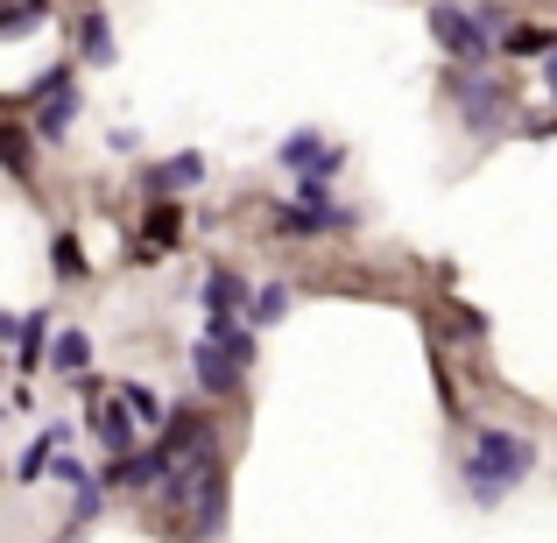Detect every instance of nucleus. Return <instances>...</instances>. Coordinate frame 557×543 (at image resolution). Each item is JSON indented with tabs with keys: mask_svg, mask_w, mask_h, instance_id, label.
I'll list each match as a JSON object with an SVG mask.
<instances>
[{
	"mask_svg": "<svg viewBox=\"0 0 557 543\" xmlns=\"http://www.w3.org/2000/svg\"><path fill=\"white\" fill-rule=\"evenodd\" d=\"M508 57H557V28L544 22H508Z\"/></svg>",
	"mask_w": 557,
	"mask_h": 543,
	"instance_id": "nucleus-10",
	"label": "nucleus"
},
{
	"mask_svg": "<svg viewBox=\"0 0 557 543\" xmlns=\"http://www.w3.org/2000/svg\"><path fill=\"white\" fill-rule=\"evenodd\" d=\"M247 318H255V325H283V318H289V289H283V283L255 289V304H247Z\"/></svg>",
	"mask_w": 557,
	"mask_h": 543,
	"instance_id": "nucleus-14",
	"label": "nucleus"
},
{
	"mask_svg": "<svg viewBox=\"0 0 557 543\" xmlns=\"http://www.w3.org/2000/svg\"><path fill=\"white\" fill-rule=\"evenodd\" d=\"M28 92L42 99V113H36V135L42 141H64V127L78 121V85H71V64H57V71H42Z\"/></svg>",
	"mask_w": 557,
	"mask_h": 543,
	"instance_id": "nucleus-4",
	"label": "nucleus"
},
{
	"mask_svg": "<svg viewBox=\"0 0 557 543\" xmlns=\"http://www.w3.org/2000/svg\"><path fill=\"white\" fill-rule=\"evenodd\" d=\"M177 233H184V205L177 198L149 205V261H156V247H177Z\"/></svg>",
	"mask_w": 557,
	"mask_h": 543,
	"instance_id": "nucleus-11",
	"label": "nucleus"
},
{
	"mask_svg": "<svg viewBox=\"0 0 557 543\" xmlns=\"http://www.w3.org/2000/svg\"><path fill=\"white\" fill-rule=\"evenodd\" d=\"M121 403H127V409H135V417H141V423H170V417H163V403H156V395H149V388H141V381H127V388H121Z\"/></svg>",
	"mask_w": 557,
	"mask_h": 543,
	"instance_id": "nucleus-19",
	"label": "nucleus"
},
{
	"mask_svg": "<svg viewBox=\"0 0 557 543\" xmlns=\"http://www.w3.org/2000/svg\"><path fill=\"white\" fill-rule=\"evenodd\" d=\"M78 50H85V64H113V36H107V14H85V22H78Z\"/></svg>",
	"mask_w": 557,
	"mask_h": 543,
	"instance_id": "nucleus-13",
	"label": "nucleus"
},
{
	"mask_svg": "<svg viewBox=\"0 0 557 543\" xmlns=\"http://www.w3.org/2000/svg\"><path fill=\"white\" fill-rule=\"evenodd\" d=\"M50 367H57L64 381H85V367H92V340H85L78 325H64V332L50 340Z\"/></svg>",
	"mask_w": 557,
	"mask_h": 543,
	"instance_id": "nucleus-9",
	"label": "nucleus"
},
{
	"mask_svg": "<svg viewBox=\"0 0 557 543\" xmlns=\"http://www.w3.org/2000/svg\"><path fill=\"white\" fill-rule=\"evenodd\" d=\"M198 177H205V156H170V163L156 170V184H163V190H190Z\"/></svg>",
	"mask_w": 557,
	"mask_h": 543,
	"instance_id": "nucleus-15",
	"label": "nucleus"
},
{
	"mask_svg": "<svg viewBox=\"0 0 557 543\" xmlns=\"http://www.w3.org/2000/svg\"><path fill=\"white\" fill-rule=\"evenodd\" d=\"M22 8H36V14H42V8H50V0H22Z\"/></svg>",
	"mask_w": 557,
	"mask_h": 543,
	"instance_id": "nucleus-23",
	"label": "nucleus"
},
{
	"mask_svg": "<svg viewBox=\"0 0 557 543\" xmlns=\"http://www.w3.org/2000/svg\"><path fill=\"white\" fill-rule=\"evenodd\" d=\"M275 226L283 233H332V219H318L311 205H275Z\"/></svg>",
	"mask_w": 557,
	"mask_h": 543,
	"instance_id": "nucleus-16",
	"label": "nucleus"
},
{
	"mask_svg": "<svg viewBox=\"0 0 557 543\" xmlns=\"http://www.w3.org/2000/svg\"><path fill=\"white\" fill-rule=\"evenodd\" d=\"M190 360H198V388L205 395H233V388H240V374H247V367L233 360L219 340H198V354H190Z\"/></svg>",
	"mask_w": 557,
	"mask_h": 543,
	"instance_id": "nucleus-8",
	"label": "nucleus"
},
{
	"mask_svg": "<svg viewBox=\"0 0 557 543\" xmlns=\"http://www.w3.org/2000/svg\"><path fill=\"white\" fill-rule=\"evenodd\" d=\"M530 466H536V445L522 431H480L473 452H466V488H473L480 508H494L516 480H530Z\"/></svg>",
	"mask_w": 557,
	"mask_h": 543,
	"instance_id": "nucleus-2",
	"label": "nucleus"
},
{
	"mask_svg": "<svg viewBox=\"0 0 557 543\" xmlns=\"http://www.w3.org/2000/svg\"><path fill=\"white\" fill-rule=\"evenodd\" d=\"M423 22H431V36L445 42V50L459 57V64H480V57L502 50V36H487V22H480V14H466V8H451V0H437V8L423 14Z\"/></svg>",
	"mask_w": 557,
	"mask_h": 543,
	"instance_id": "nucleus-3",
	"label": "nucleus"
},
{
	"mask_svg": "<svg viewBox=\"0 0 557 543\" xmlns=\"http://www.w3.org/2000/svg\"><path fill=\"white\" fill-rule=\"evenodd\" d=\"M451 99H459V113L473 127H502L508 107H516V92L502 78H473V71H451Z\"/></svg>",
	"mask_w": 557,
	"mask_h": 543,
	"instance_id": "nucleus-5",
	"label": "nucleus"
},
{
	"mask_svg": "<svg viewBox=\"0 0 557 543\" xmlns=\"http://www.w3.org/2000/svg\"><path fill=\"white\" fill-rule=\"evenodd\" d=\"M163 502H170V516L184 522L190 536H219L226 530V459H219V445L205 437L198 452H184L177 466H170V480H163Z\"/></svg>",
	"mask_w": 557,
	"mask_h": 543,
	"instance_id": "nucleus-1",
	"label": "nucleus"
},
{
	"mask_svg": "<svg viewBox=\"0 0 557 543\" xmlns=\"http://www.w3.org/2000/svg\"><path fill=\"white\" fill-rule=\"evenodd\" d=\"M240 304H247V283L233 269L205 275V340H233L240 332Z\"/></svg>",
	"mask_w": 557,
	"mask_h": 543,
	"instance_id": "nucleus-6",
	"label": "nucleus"
},
{
	"mask_svg": "<svg viewBox=\"0 0 557 543\" xmlns=\"http://www.w3.org/2000/svg\"><path fill=\"white\" fill-rule=\"evenodd\" d=\"M451 325H459L466 340H480V332H487V318H480V311H466V304H451Z\"/></svg>",
	"mask_w": 557,
	"mask_h": 543,
	"instance_id": "nucleus-21",
	"label": "nucleus"
},
{
	"mask_svg": "<svg viewBox=\"0 0 557 543\" xmlns=\"http://www.w3.org/2000/svg\"><path fill=\"white\" fill-rule=\"evenodd\" d=\"M28 141H42V135H28V127H0V156H8L14 177H28Z\"/></svg>",
	"mask_w": 557,
	"mask_h": 543,
	"instance_id": "nucleus-17",
	"label": "nucleus"
},
{
	"mask_svg": "<svg viewBox=\"0 0 557 543\" xmlns=\"http://www.w3.org/2000/svg\"><path fill=\"white\" fill-rule=\"evenodd\" d=\"M42 332H50V318H42V311H28L22 332H14V360H22V374H36V367H42Z\"/></svg>",
	"mask_w": 557,
	"mask_h": 543,
	"instance_id": "nucleus-12",
	"label": "nucleus"
},
{
	"mask_svg": "<svg viewBox=\"0 0 557 543\" xmlns=\"http://www.w3.org/2000/svg\"><path fill=\"white\" fill-rule=\"evenodd\" d=\"M92 437H99L107 459H127V452H135V423H127L121 395H99V403H92Z\"/></svg>",
	"mask_w": 557,
	"mask_h": 543,
	"instance_id": "nucleus-7",
	"label": "nucleus"
},
{
	"mask_svg": "<svg viewBox=\"0 0 557 543\" xmlns=\"http://www.w3.org/2000/svg\"><path fill=\"white\" fill-rule=\"evenodd\" d=\"M57 275H71V283L85 275V247H78V233H57Z\"/></svg>",
	"mask_w": 557,
	"mask_h": 543,
	"instance_id": "nucleus-20",
	"label": "nucleus"
},
{
	"mask_svg": "<svg viewBox=\"0 0 557 543\" xmlns=\"http://www.w3.org/2000/svg\"><path fill=\"white\" fill-rule=\"evenodd\" d=\"M36 22H42V14H36V8H22V0H14V8H0V36H8V42L36 36Z\"/></svg>",
	"mask_w": 557,
	"mask_h": 543,
	"instance_id": "nucleus-18",
	"label": "nucleus"
},
{
	"mask_svg": "<svg viewBox=\"0 0 557 543\" xmlns=\"http://www.w3.org/2000/svg\"><path fill=\"white\" fill-rule=\"evenodd\" d=\"M544 85H550V99H557V57H544Z\"/></svg>",
	"mask_w": 557,
	"mask_h": 543,
	"instance_id": "nucleus-22",
	"label": "nucleus"
}]
</instances>
